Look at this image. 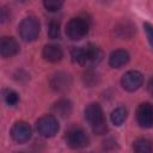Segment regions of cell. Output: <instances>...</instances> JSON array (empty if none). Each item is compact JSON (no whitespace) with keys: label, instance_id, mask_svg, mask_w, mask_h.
Returning <instances> with one entry per match:
<instances>
[{"label":"cell","instance_id":"9c48e42d","mask_svg":"<svg viewBox=\"0 0 153 153\" xmlns=\"http://www.w3.org/2000/svg\"><path fill=\"white\" fill-rule=\"evenodd\" d=\"M11 136L16 142H26L31 137V128L26 122H16L11 129Z\"/></svg>","mask_w":153,"mask_h":153},{"label":"cell","instance_id":"30bf717a","mask_svg":"<svg viewBox=\"0 0 153 153\" xmlns=\"http://www.w3.org/2000/svg\"><path fill=\"white\" fill-rule=\"evenodd\" d=\"M19 51V44L13 37H2L0 41V53L1 56L7 59L14 56Z\"/></svg>","mask_w":153,"mask_h":153},{"label":"cell","instance_id":"7c38bea8","mask_svg":"<svg viewBox=\"0 0 153 153\" xmlns=\"http://www.w3.org/2000/svg\"><path fill=\"white\" fill-rule=\"evenodd\" d=\"M129 61V54L124 49H117L110 54L109 65L114 68H121Z\"/></svg>","mask_w":153,"mask_h":153},{"label":"cell","instance_id":"603a6c76","mask_svg":"<svg viewBox=\"0 0 153 153\" xmlns=\"http://www.w3.org/2000/svg\"><path fill=\"white\" fill-rule=\"evenodd\" d=\"M22 153H24V152H22Z\"/></svg>","mask_w":153,"mask_h":153},{"label":"cell","instance_id":"8fae6325","mask_svg":"<svg viewBox=\"0 0 153 153\" xmlns=\"http://www.w3.org/2000/svg\"><path fill=\"white\" fill-rule=\"evenodd\" d=\"M42 54H43V57L47 61L53 62V63L61 61L62 57H63V51L57 44H47L43 48Z\"/></svg>","mask_w":153,"mask_h":153},{"label":"cell","instance_id":"3957f363","mask_svg":"<svg viewBox=\"0 0 153 153\" xmlns=\"http://www.w3.org/2000/svg\"><path fill=\"white\" fill-rule=\"evenodd\" d=\"M39 30H41V25L36 17L24 18L18 27L20 37L26 42L35 41L39 35Z\"/></svg>","mask_w":153,"mask_h":153},{"label":"cell","instance_id":"52a82bcc","mask_svg":"<svg viewBox=\"0 0 153 153\" xmlns=\"http://www.w3.org/2000/svg\"><path fill=\"white\" fill-rule=\"evenodd\" d=\"M142 82H143V76L137 71H129V72L124 73L121 79L122 87L129 92H133V91H136L137 88H140Z\"/></svg>","mask_w":153,"mask_h":153},{"label":"cell","instance_id":"5b68a950","mask_svg":"<svg viewBox=\"0 0 153 153\" xmlns=\"http://www.w3.org/2000/svg\"><path fill=\"white\" fill-rule=\"evenodd\" d=\"M66 142L72 148H84L88 145L90 137L82 128L73 127L66 133Z\"/></svg>","mask_w":153,"mask_h":153},{"label":"cell","instance_id":"5bb4252c","mask_svg":"<svg viewBox=\"0 0 153 153\" xmlns=\"http://www.w3.org/2000/svg\"><path fill=\"white\" fill-rule=\"evenodd\" d=\"M133 149L135 153H153V142L145 137L136 139L133 143Z\"/></svg>","mask_w":153,"mask_h":153},{"label":"cell","instance_id":"7402d4cb","mask_svg":"<svg viewBox=\"0 0 153 153\" xmlns=\"http://www.w3.org/2000/svg\"><path fill=\"white\" fill-rule=\"evenodd\" d=\"M147 90H148V92L153 96V78H152V79H149L148 85H147Z\"/></svg>","mask_w":153,"mask_h":153},{"label":"cell","instance_id":"277c9868","mask_svg":"<svg viewBox=\"0 0 153 153\" xmlns=\"http://www.w3.org/2000/svg\"><path fill=\"white\" fill-rule=\"evenodd\" d=\"M88 22L85 18H72L66 25V35L73 41H79L88 32Z\"/></svg>","mask_w":153,"mask_h":153},{"label":"cell","instance_id":"ac0fdd59","mask_svg":"<svg viewBox=\"0 0 153 153\" xmlns=\"http://www.w3.org/2000/svg\"><path fill=\"white\" fill-rule=\"evenodd\" d=\"M4 98H5V102L8 104V105H16L19 100V96L16 91L13 90H5V93H4Z\"/></svg>","mask_w":153,"mask_h":153},{"label":"cell","instance_id":"d6986e66","mask_svg":"<svg viewBox=\"0 0 153 153\" xmlns=\"http://www.w3.org/2000/svg\"><path fill=\"white\" fill-rule=\"evenodd\" d=\"M43 5H44V7H45L48 11L55 12V11H59V10L62 7L63 2L60 1V0H45Z\"/></svg>","mask_w":153,"mask_h":153},{"label":"cell","instance_id":"7a4b0ae2","mask_svg":"<svg viewBox=\"0 0 153 153\" xmlns=\"http://www.w3.org/2000/svg\"><path fill=\"white\" fill-rule=\"evenodd\" d=\"M85 118L91 126L93 133L97 135H103L108 131V124L104 117V112L99 104L92 103L85 109Z\"/></svg>","mask_w":153,"mask_h":153},{"label":"cell","instance_id":"6da1fadb","mask_svg":"<svg viewBox=\"0 0 153 153\" xmlns=\"http://www.w3.org/2000/svg\"><path fill=\"white\" fill-rule=\"evenodd\" d=\"M72 60L84 67H92L103 59V51L99 47L90 43L86 47H75L72 49Z\"/></svg>","mask_w":153,"mask_h":153},{"label":"cell","instance_id":"44dd1931","mask_svg":"<svg viewBox=\"0 0 153 153\" xmlns=\"http://www.w3.org/2000/svg\"><path fill=\"white\" fill-rule=\"evenodd\" d=\"M6 12H7V10H6L5 7H2V8H1V22H2V23H4V22H6L7 17H8Z\"/></svg>","mask_w":153,"mask_h":153},{"label":"cell","instance_id":"2e32d148","mask_svg":"<svg viewBox=\"0 0 153 153\" xmlns=\"http://www.w3.org/2000/svg\"><path fill=\"white\" fill-rule=\"evenodd\" d=\"M127 115H128V112H127V110L124 108H117L111 112L110 118H111V122L115 126H121L126 121Z\"/></svg>","mask_w":153,"mask_h":153},{"label":"cell","instance_id":"e0dca14e","mask_svg":"<svg viewBox=\"0 0 153 153\" xmlns=\"http://www.w3.org/2000/svg\"><path fill=\"white\" fill-rule=\"evenodd\" d=\"M48 35L51 39L60 37V23L56 20H51L48 25Z\"/></svg>","mask_w":153,"mask_h":153},{"label":"cell","instance_id":"9a60e30c","mask_svg":"<svg viewBox=\"0 0 153 153\" xmlns=\"http://www.w3.org/2000/svg\"><path fill=\"white\" fill-rule=\"evenodd\" d=\"M53 110L55 111L56 115H59L61 117H67V116H69V114L72 111V104L69 100L61 99L57 103H55V105L53 106Z\"/></svg>","mask_w":153,"mask_h":153},{"label":"cell","instance_id":"8992f818","mask_svg":"<svg viewBox=\"0 0 153 153\" xmlns=\"http://www.w3.org/2000/svg\"><path fill=\"white\" fill-rule=\"evenodd\" d=\"M37 131L44 137H53L59 131V122L53 115H44L36 123Z\"/></svg>","mask_w":153,"mask_h":153},{"label":"cell","instance_id":"4fadbf2b","mask_svg":"<svg viewBox=\"0 0 153 153\" xmlns=\"http://www.w3.org/2000/svg\"><path fill=\"white\" fill-rule=\"evenodd\" d=\"M51 87L56 91H65L71 85V78L69 75L65 74V73H57L56 75H54L51 78Z\"/></svg>","mask_w":153,"mask_h":153},{"label":"cell","instance_id":"ffe728a7","mask_svg":"<svg viewBox=\"0 0 153 153\" xmlns=\"http://www.w3.org/2000/svg\"><path fill=\"white\" fill-rule=\"evenodd\" d=\"M143 27H145V31H146V35H147V38L151 43V45L153 47V25H151L149 23H145L143 24Z\"/></svg>","mask_w":153,"mask_h":153},{"label":"cell","instance_id":"ba28073f","mask_svg":"<svg viewBox=\"0 0 153 153\" xmlns=\"http://www.w3.org/2000/svg\"><path fill=\"white\" fill-rule=\"evenodd\" d=\"M137 123L143 128L153 127V105L151 103H142L136 110Z\"/></svg>","mask_w":153,"mask_h":153}]
</instances>
